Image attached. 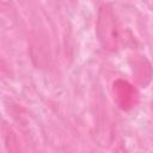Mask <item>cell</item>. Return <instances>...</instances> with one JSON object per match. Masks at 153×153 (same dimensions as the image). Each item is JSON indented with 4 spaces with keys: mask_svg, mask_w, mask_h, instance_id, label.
I'll list each match as a JSON object with an SVG mask.
<instances>
[{
    "mask_svg": "<svg viewBox=\"0 0 153 153\" xmlns=\"http://www.w3.org/2000/svg\"><path fill=\"white\" fill-rule=\"evenodd\" d=\"M97 37L108 51H116L120 45V30L116 16L109 4H102L97 13Z\"/></svg>",
    "mask_w": 153,
    "mask_h": 153,
    "instance_id": "cell-1",
    "label": "cell"
},
{
    "mask_svg": "<svg viewBox=\"0 0 153 153\" xmlns=\"http://www.w3.org/2000/svg\"><path fill=\"white\" fill-rule=\"evenodd\" d=\"M112 93L117 105L122 110H130L134 108L139 97L136 88L129 81L123 79H117L114 81Z\"/></svg>",
    "mask_w": 153,
    "mask_h": 153,
    "instance_id": "cell-2",
    "label": "cell"
},
{
    "mask_svg": "<svg viewBox=\"0 0 153 153\" xmlns=\"http://www.w3.org/2000/svg\"><path fill=\"white\" fill-rule=\"evenodd\" d=\"M2 139H4L5 148L7 149L8 153H22L17 134L13 130V128L6 122L2 123Z\"/></svg>",
    "mask_w": 153,
    "mask_h": 153,
    "instance_id": "cell-3",
    "label": "cell"
}]
</instances>
